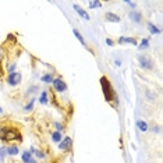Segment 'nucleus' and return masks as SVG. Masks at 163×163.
I'll list each match as a JSON object with an SVG mask.
<instances>
[{"label": "nucleus", "mask_w": 163, "mask_h": 163, "mask_svg": "<svg viewBox=\"0 0 163 163\" xmlns=\"http://www.w3.org/2000/svg\"><path fill=\"white\" fill-rule=\"evenodd\" d=\"M128 17H130V20L134 21L135 24H140L142 21V13H140L138 10H131L128 13Z\"/></svg>", "instance_id": "0eeeda50"}, {"label": "nucleus", "mask_w": 163, "mask_h": 163, "mask_svg": "<svg viewBox=\"0 0 163 163\" xmlns=\"http://www.w3.org/2000/svg\"><path fill=\"white\" fill-rule=\"evenodd\" d=\"M152 130H155V131H156L158 134H159V133H160V130H162V128H160L159 126H156V127H152Z\"/></svg>", "instance_id": "c756f323"}, {"label": "nucleus", "mask_w": 163, "mask_h": 163, "mask_svg": "<svg viewBox=\"0 0 163 163\" xmlns=\"http://www.w3.org/2000/svg\"><path fill=\"white\" fill-rule=\"evenodd\" d=\"M0 114H3V108L0 106Z\"/></svg>", "instance_id": "2f4dec72"}, {"label": "nucleus", "mask_w": 163, "mask_h": 163, "mask_svg": "<svg viewBox=\"0 0 163 163\" xmlns=\"http://www.w3.org/2000/svg\"><path fill=\"white\" fill-rule=\"evenodd\" d=\"M126 4H128V6L133 7V9H135V7H137V3H135V2H130V0H126Z\"/></svg>", "instance_id": "bb28decb"}, {"label": "nucleus", "mask_w": 163, "mask_h": 163, "mask_svg": "<svg viewBox=\"0 0 163 163\" xmlns=\"http://www.w3.org/2000/svg\"><path fill=\"white\" fill-rule=\"evenodd\" d=\"M28 152H30L31 155H32V156H35L36 159H45V153H43L41 149H38V148H35V147H31Z\"/></svg>", "instance_id": "9d476101"}, {"label": "nucleus", "mask_w": 163, "mask_h": 163, "mask_svg": "<svg viewBox=\"0 0 163 163\" xmlns=\"http://www.w3.org/2000/svg\"><path fill=\"white\" fill-rule=\"evenodd\" d=\"M147 96L149 98V101H153V98H155V96H152V94H151L149 91H147Z\"/></svg>", "instance_id": "c85d7f7f"}, {"label": "nucleus", "mask_w": 163, "mask_h": 163, "mask_svg": "<svg viewBox=\"0 0 163 163\" xmlns=\"http://www.w3.org/2000/svg\"><path fill=\"white\" fill-rule=\"evenodd\" d=\"M137 128L142 133H147L148 131V124L145 120H137Z\"/></svg>", "instance_id": "4468645a"}, {"label": "nucleus", "mask_w": 163, "mask_h": 163, "mask_svg": "<svg viewBox=\"0 0 163 163\" xmlns=\"http://www.w3.org/2000/svg\"><path fill=\"white\" fill-rule=\"evenodd\" d=\"M149 46V39L148 38H144L142 41H141V43H138V49L140 50H145Z\"/></svg>", "instance_id": "aec40b11"}, {"label": "nucleus", "mask_w": 163, "mask_h": 163, "mask_svg": "<svg viewBox=\"0 0 163 163\" xmlns=\"http://www.w3.org/2000/svg\"><path fill=\"white\" fill-rule=\"evenodd\" d=\"M102 3L101 2H89V7L91 9H96V7H101Z\"/></svg>", "instance_id": "393cba45"}, {"label": "nucleus", "mask_w": 163, "mask_h": 163, "mask_svg": "<svg viewBox=\"0 0 163 163\" xmlns=\"http://www.w3.org/2000/svg\"><path fill=\"white\" fill-rule=\"evenodd\" d=\"M73 147V140L71 137H64L62 141L59 142V149L60 151H69Z\"/></svg>", "instance_id": "423d86ee"}, {"label": "nucleus", "mask_w": 163, "mask_h": 163, "mask_svg": "<svg viewBox=\"0 0 163 163\" xmlns=\"http://www.w3.org/2000/svg\"><path fill=\"white\" fill-rule=\"evenodd\" d=\"M106 45H108V46H113V45H114L113 39H110V38H108V39H106Z\"/></svg>", "instance_id": "cd10ccee"}, {"label": "nucleus", "mask_w": 163, "mask_h": 163, "mask_svg": "<svg viewBox=\"0 0 163 163\" xmlns=\"http://www.w3.org/2000/svg\"><path fill=\"white\" fill-rule=\"evenodd\" d=\"M39 102H41V105H48V102H49V98H48V91H42V92H41Z\"/></svg>", "instance_id": "f3484780"}, {"label": "nucleus", "mask_w": 163, "mask_h": 163, "mask_svg": "<svg viewBox=\"0 0 163 163\" xmlns=\"http://www.w3.org/2000/svg\"><path fill=\"white\" fill-rule=\"evenodd\" d=\"M21 81H23V75H21V73H11V74L7 75L6 78V82L10 87H17V85H20Z\"/></svg>", "instance_id": "7ed1b4c3"}, {"label": "nucleus", "mask_w": 163, "mask_h": 163, "mask_svg": "<svg viewBox=\"0 0 163 163\" xmlns=\"http://www.w3.org/2000/svg\"><path fill=\"white\" fill-rule=\"evenodd\" d=\"M52 84H53V88H55L56 92H66L67 91V84H66L60 77H57V78L53 80Z\"/></svg>", "instance_id": "39448f33"}, {"label": "nucleus", "mask_w": 163, "mask_h": 163, "mask_svg": "<svg viewBox=\"0 0 163 163\" xmlns=\"http://www.w3.org/2000/svg\"><path fill=\"white\" fill-rule=\"evenodd\" d=\"M147 27H148V31H149L152 35H159V34L162 32V31H160V28H158L156 25H153L152 23H149Z\"/></svg>", "instance_id": "2eb2a0df"}, {"label": "nucleus", "mask_w": 163, "mask_h": 163, "mask_svg": "<svg viewBox=\"0 0 163 163\" xmlns=\"http://www.w3.org/2000/svg\"><path fill=\"white\" fill-rule=\"evenodd\" d=\"M53 126L56 127V131H60V133H62V131L64 130V126H63L62 123H59V121H53Z\"/></svg>", "instance_id": "b1692460"}, {"label": "nucleus", "mask_w": 163, "mask_h": 163, "mask_svg": "<svg viewBox=\"0 0 163 163\" xmlns=\"http://www.w3.org/2000/svg\"><path fill=\"white\" fill-rule=\"evenodd\" d=\"M20 153V149L17 145H9L7 147V155H10V156H17Z\"/></svg>", "instance_id": "ddd939ff"}, {"label": "nucleus", "mask_w": 163, "mask_h": 163, "mask_svg": "<svg viewBox=\"0 0 163 163\" xmlns=\"http://www.w3.org/2000/svg\"><path fill=\"white\" fill-rule=\"evenodd\" d=\"M114 64L117 66V67H120V66H121V62H120V60H114Z\"/></svg>", "instance_id": "7c9ffc66"}, {"label": "nucleus", "mask_w": 163, "mask_h": 163, "mask_svg": "<svg viewBox=\"0 0 163 163\" xmlns=\"http://www.w3.org/2000/svg\"><path fill=\"white\" fill-rule=\"evenodd\" d=\"M50 137H52V141H53V142H56V144H59L60 141L63 140V135H62V133H60V131H53Z\"/></svg>", "instance_id": "dca6fc26"}, {"label": "nucleus", "mask_w": 163, "mask_h": 163, "mask_svg": "<svg viewBox=\"0 0 163 163\" xmlns=\"http://www.w3.org/2000/svg\"><path fill=\"white\" fill-rule=\"evenodd\" d=\"M0 140L4 141V142L21 141V133H20V130L16 127L3 126V127H0Z\"/></svg>", "instance_id": "f257e3e1"}, {"label": "nucleus", "mask_w": 163, "mask_h": 163, "mask_svg": "<svg viewBox=\"0 0 163 163\" xmlns=\"http://www.w3.org/2000/svg\"><path fill=\"white\" fill-rule=\"evenodd\" d=\"M119 43H127V45L138 46V41L135 38H130V36H120L119 38Z\"/></svg>", "instance_id": "6e6552de"}, {"label": "nucleus", "mask_w": 163, "mask_h": 163, "mask_svg": "<svg viewBox=\"0 0 163 163\" xmlns=\"http://www.w3.org/2000/svg\"><path fill=\"white\" fill-rule=\"evenodd\" d=\"M34 103H35V98H31V101L24 106V112H31L34 109Z\"/></svg>", "instance_id": "4be33fe9"}, {"label": "nucleus", "mask_w": 163, "mask_h": 163, "mask_svg": "<svg viewBox=\"0 0 163 163\" xmlns=\"http://www.w3.org/2000/svg\"><path fill=\"white\" fill-rule=\"evenodd\" d=\"M138 63H140V66L142 67V69H145V70H152L153 69L152 59H151L149 56H147V55H140L138 56Z\"/></svg>", "instance_id": "20e7f679"}, {"label": "nucleus", "mask_w": 163, "mask_h": 163, "mask_svg": "<svg viewBox=\"0 0 163 163\" xmlns=\"http://www.w3.org/2000/svg\"><path fill=\"white\" fill-rule=\"evenodd\" d=\"M101 85H102V88H103V95H105L106 102H112L113 99H117L116 92H114L113 88H112L110 81H109L106 77H102V78H101Z\"/></svg>", "instance_id": "f03ea898"}, {"label": "nucleus", "mask_w": 163, "mask_h": 163, "mask_svg": "<svg viewBox=\"0 0 163 163\" xmlns=\"http://www.w3.org/2000/svg\"><path fill=\"white\" fill-rule=\"evenodd\" d=\"M53 74H43L42 77H41V81L45 82V84H52L53 82Z\"/></svg>", "instance_id": "6ab92c4d"}, {"label": "nucleus", "mask_w": 163, "mask_h": 163, "mask_svg": "<svg viewBox=\"0 0 163 163\" xmlns=\"http://www.w3.org/2000/svg\"><path fill=\"white\" fill-rule=\"evenodd\" d=\"M74 10L77 11V14H78V16L81 17V18H84V20H87V21L89 20V14L87 13V11H85L84 9H81V7H80L78 4H74Z\"/></svg>", "instance_id": "9b49d317"}, {"label": "nucleus", "mask_w": 163, "mask_h": 163, "mask_svg": "<svg viewBox=\"0 0 163 163\" xmlns=\"http://www.w3.org/2000/svg\"><path fill=\"white\" fill-rule=\"evenodd\" d=\"M73 34H74V36L80 41V43H81L82 46H87V43H85V41H84V36H82L81 34H80V31H78V30H75V28H74V30H73Z\"/></svg>", "instance_id": "a211bd4d"}, {"label": "nucleus", "mask_w": 163, "mask_h": 163, "mask_svg": "<svg viewBox=\"0 0 163 163\" xmlns=\"http://www.w3.org/2000/svg\"><path fill=\"white\" fill-rule=\"evenodd\" d=\"M7 156V147H0V163H3Z\"/></svg>", "instance_id": "412c9836"}, {"label": "nucleus", "mask_w": 163, "mask_h": 163, "mask_svg": "<svg viewBox=\"0 0 163 163\" xmlns=\"http://www.w3.org/2000/svg\"><path fill=\"white\" fill-rule=\"evenodd\" d=\"M21 160H23V163H36V159L28 152V151L23 152V155H21Z\"/></svg>", "instance_id": "1a4fd4ad"}, {"label": "nucleus", "mask_w": 163, "mask_h": 163, "mask_svg": "<svg viewBox=\"0 0 163 163\" xmlns=\"http://www.w3.org/2000/svg\"><path fill=\"white\" fill-rule=\"evenodd\" d=\"M105 18H106V21H109V23H120L121 21L120 17L114 13H106L105 14Z\"/></svg>", "instance_id": "f8f14e48"}, {"label": "nucleus", "mask_w": 163, "mask_h": 163, "mask_svg": "<svg viewBox=\"0 0 163 163\" xmlns=\"http://www.w3.org/2000/svg\"><path fill=\"white\" fill-rule=\"evenodd\" d=\"M4 56H6V52H4V49L2 48V46H0V64H2V62H3Z\"/></svg>", "instance_id": "a878e982"}, {"label": "nucleus", "mask_w": 163, "mask_h": 163, "mask_svg": "<svg viewBox=\"0 0 163 163\" xmlns=\"http://www.w3.org/2000/svg\"><path fill=\"white\" fill-rule=\"evenodd\" d=\"M16 69H17V64H16V63H11V64L7 66V73H9V74L16 73Z\"/></svg>", "instance_id": "5701e85b"}]
</instances>
